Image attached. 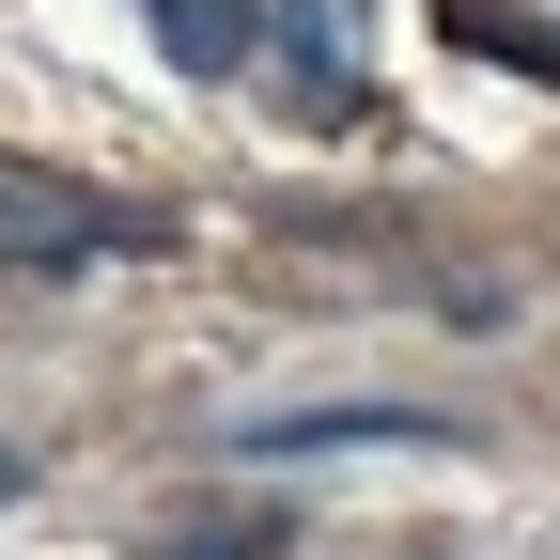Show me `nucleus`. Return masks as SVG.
Listing matches in <instances>:
<instances>
[{
    "mask_svg": "<svg viewBox=\"0 0 560 560\" xmlns=\"http://www.w3.org/2000/svg\"><path fill=\"white\" fill-rule=\"evenodd\" d=\"M280 529H296V514H249V499H219L202 529H156V560H265Z\"/></svg>",
    "mask_w": 560,
    "mask_h": 560,
    "instance_id": "nucleus-4",
    "label": "nucleus"
},
{
    "mask_svg": "<svg viewBox=\"0 0 560 560\" xmlns=\"http://www.w3.org/2000/svg\"><path fill=\"white\" fill-rule=\"evenodd\" d=\"M405 436H452V420H420V405H280L234 452H405Z\"/></svg>",
    "mask_w": 560,
    "mask_h": 560,
    "instance_id": "nucleus-2",
    "label": "nucleus"
},
{
    "mask_svg": "<svg viewBox=\"0 0 560 560\" xmlns=\"http://www.w3.org/2000/svg\"><path fill=\"white\" fill-rule=\"evenodd\" d=\"M156 47L187 62V79H234L249 62V0H156Z\"/></svg>",
    "mask_w": 560,
    "mask_h": 560,
    "instance_id": "nucleus-3",
    "label": "nucleus"
},
{
    "mask_svg": "<svg viewBox=\"0 0 560 560\" xmlns=\"http://www.w3.org/2000/svg\"><path fill=\"white\" fill-rule=\"evenodd\" d=\"M109 249H156V219L62 187V172H0V265H109Z\"/></svg>",
    "mask_w": 560,
    "mask_h": 560,
    "instance_id": "nucleus-1",
    "label": "nucleus"
}]
</instances>
